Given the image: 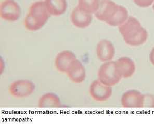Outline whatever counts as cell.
<instances>
[{
  "label": "cell",
  "mask_w": 154,
  "mask_h": 124,
  "mask_svg": "<svg viewBox=\"0 0 154 124\" xmlns=\"http://www.w3.org/2000/svg\"><path fill=\"white\" fill-rule=\"evenodd\" d=\"M137 6L142 8H147L152 5L154 0H133Z\"/></svg>",
  "instance_id": "19"
},
{
  "label": "cell",
  "mask_w": 154,
  "mask_h": 124,
  "mask_svg": "<svg viewBox=\"0 0 154 124\" xmlns=\"http://www.w3.org/2000/svg\"><path fill=\"white\" fill-rule=\"evenodd\" d=\"M71 82L75 84L82 83L86 77V70L81 61L77 59L73 61L66 73Z\"/></svg>",
  "instance_id": "12"
},
{
  "label": "cell",
  "mask_w": 154,
  "mask_h": 124,
  "mask_svg": "<svg viewBox=\"0 0 154 124\" xmlns=\"http://www.w3.org/2000/svg\"><path fill=\"white\" fill-rule=\"evenodd\" d=\"M98 80L108 86L113 87L119 83L122 78L118 71L115 61L103 63L97 73Z\"/></svg>",
  "instance_id": "3"
},
{
  "label": "cell",
  "mask_w": 154,
  "mask_h": 124,
  "mask_svg": "<svg viewBox=\"0 0 154 124\" xmlns=\"http://www.w3.org/2000/svg\"><path fill=\"white\" fill-rule=\"evenodd\" d=\"M144 107L154 108V95L150 94H144Z\"/></svg>",
  "instance_id": "18"
},
{
  "label": "cell",
  "mask_w": 154,
  "mask_h": 124,
  "mask_svg": "<svg viewBox=\"0 0 154 124\" xmlns=\"http://www.w3.org/2000/svg\"><path fill=\"white\" fill-rule=\"evenodd\" d=\"M75 53L70 50H63L58 53L55 60V65L57 71L66 73L70 66L77 59Z\"/></svg>",
  "instance_id": "11"
},
{
  "label": "cell",
  "mask_w": 154,
  "mask_h": 124,
  "mask_svg": "<svg viewBox=\"0 0 154 124\" xmlns=\"http://www.w3.org/2000/svg\"><path fill=\"white\" fill-rule=\"evenodd\" d=\"M97 57L103 62L112 61L115 55L114 44L108 40H102L98 42L96 48Z\"/></svg>",
  "instance_id": "9"
},
{
  "label": "cell",
  "mask_w": 154,
  "mask_h": 124,
  "mask_svg": "<svg viewBox=\"0 0 154 124\" xmlns=\"http://www.w3.org/2000/svg\"><path fill=\"white\" fill-rule=\"evenodd\" d=\"M129 17L128 11L126 8L122 5H118L117 10L112 17L106 23L112 27H119L124 23Z\"/></svg>",
  "instance_id": "16"
},
{
  "label": "cell",
  "mask_w": 154,
  "mask_h": 124,
  "mask_svg": "<svg viewBox=\"0 0 154 124\" xmlns=\"http://www.w3.org/2000/svg\"><path fill=\"white\" fill-rule=\"evenodd\" d=\"M118 5L112 0H100L98 9L94 14L95 16L99 20L106 23L114 15Z\"/></svg>",
  "instance_id": "8"
},
{
  "label": "cell",
  "mask_w": 154,
  "mask_h": 124,
  "mask_svg": "<svg viewBox=\"0 0 154 124\" xmlns=\"http://www.w3.org/2000/svg\"><path fill=\"white\" fill-rule=\"evenodd\" d=\"M144 95L137 90H129L123 93L121 104L125 108H144Z\"/></svg>",
  "instance_id": "7"
},
{
  "label": "cell",
  "mask_w": 154,
  "mask_h": 124,
  "mask_svg": "<svg viewBox=\"0 0 154 124\" xmlns=\"http://www.w3.org/2000/svg\"><path fill=\"white\" fill-rule=\"evenodd\" d=\"M45 2L51 16L62 15L67 9L66 0H45Z\"/></svg>",
  "instance_id": "15"
},
{
  "label": "cell",
  "mask_w": 154,
  "mask_h": 124,
  "mask_svg": "<svg viewBox=\"0 0 154 124\" xmlns=\"http://www.w3.org/2000/svg\"><path fill=\"white\" fill-rule=\"evenodd\" d=\"M149 60H150V63L152 65L154 66V47H153L149 54Z\"/></svg>",
  "instance_id": "20"
},
{
  "label": "cell",
  "mask_w": 154,
  "mask_h": 124,
  "mask_svg": "<svg viewBox=\"0 0 154 124\" xmlns=\"http://www.w3.org/2000/svg\"><path fill=\"white\" fill-rule=\"evenodd\" d=\"M100 2V0H78L77 6L87 13L94 15L98 9Z\"/></svg>",
  "instance_id": "17"
},
{
  "label": "cell",
  "mask_w": 154,
  "mask_h": 124,
  "mask_svg": "<svg viewBox=\"0 0 154 124\" xmlns=\"http://www.w3.org/2000/svg\"><path fill=\"white\" fill-rule=\"evenodd\" d=\"M115 61L122 78H129L133 76L136 70V65L132 59L128 57H122Z\"/></svg>",
  "instance_id": "13"
},
{
  "label": "cell",
  "mask_w": 154,
  "mask_h": 124,
  "mask_svg": "<svg viewBox=\"0 0 154 124\" xmlns=\"http://www.w3.org/2000/svg\"><path fill=\"white\" fill-rule=\"evenodd\" d=\"M92 15L84 12L77 6L71 12L70 19L75 27L80 29H85L91 25L92 21Z\"/></svg>",
  "instance_id": "10"
},
{
  "label": "cell",
  "mask_w": 154,
  "mask_h": 124,
  "mask_svg": "<svg viewBox=\"0 0 154 124\" xmlns=\"http://www.w3.org/2000/svg\"><path fill=\"white\" fill-rule=\"evenodd\" d=\"M60 98L53 92H47L41 96L38 101V107L42 109L58 108L61 106Z\"/></svg>",
  "instance_id": "14"
},
{
  "label": "cell",
  "mask_w": 154,
  "mask_h": 124,
  "mask_svg": "<svg viewBox=\"0 0 154 124\" xmlns=\"http://www.w3.org/2000/svg\"><path fill=\"white\" fill-rule=\"evenodd\" d=\"M152 9H153V10H154V3H153V4H152Z\"/></svg>",
  "instance_id": "21"
},
{
  "label": "cell",
  "mask_w": 154,
  "mask_h": 124,
  "mask_svg": "<svg viewBox=\"0 0 154 124\" xmlns=\"http://www.w3.org/2000/svg\"><path fill=\"white\" fill-rule=\"evenodd\" d=\"M118 30L124 42L130 46H140L147 40L148 34L138 19L133 16H129Z\"/></svg>",
  "instance_id": "1"
},
{
  "label": "cell",
  "mask_w": 154,
  "mask_h": 124,
  "mask_svg": "<svg viewBox=\"0 0 154 124\" xmlns=\"http://www.w3.org/2000/svg\"><path fill=\"white\" fill-rule=\"evenodd\" d=\"M89 93L91 98L97 102L107 101L112 94V87L96 80L92 82L89 87Z\"/></svg>",
  "instance_id": "5"
},
{
  "label": "cell",
  "mask_w": 154,
  "mask_h": 124,
  "mask_svg": "<svg viewBox=\"0 0 154 124\" xmlns=\"http://www.w3.org/2000/svg\"><path fill=\"white\" fill-rule=\"evenodd\" d=\"M50 16L45 1H37L30 6L23 23L26 28L29 31L39 30L45 25Z\"/></svg>",
  "instance_id": "2"
},
{
  "label": "cell",
  "mask_w": 154,
  "mask_h": 124,
  "mask_svg": "<svg viewBox=\"0 0 154 124\" xmlns=\"http://www.w3.org/2000/svg\"><path fill=\"white\" fill-rule=\"evenodd\" d=\"M20 7L14 0H5L0 5V16L5 21L14 22L21 15Z\"/></svg>",
  "instance_id": "6"
},
{
  "label": "cell",
  "mask_w": 154,
  "mask_h": 124,
  "mask_svg": "<svg viewBox=\"0 0 154 124\" xmlns=\"http://www.w3.org/2000/svg\"><path fill=\"white\" fill-rule=\"evenodd\" d=\"M35 86L33 83L28 80H18L10 85L8 92L10 95L16 98L29 97L35 92Z\"/></svg>",
  "instance_id": "4"
}]
</instances>
